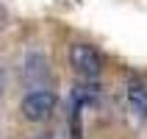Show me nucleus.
I'll list each match as a JSON object with an SVG mask.
<instances>
[{
  "mask_svg": "<svg viewBox=\"0 0 147 139\" xmlns=\"http://www.w3.org/2000/svg\"><path fill=\"white\" fill-rule=\"evenodd\" d=\"M69 67L81 78L94 81L103 73V56L92 45H86V42H75V45H69Z\"/></svg>",
  "mask_w": 147,
  "mask_h": 139,
  "instance_id": "nucleus-1",
  "label": "nucleus"
},
{
  "mask_svg": "<svg viewBox=\"0 0 147 139\" xmlns=\"http://www.w3.org/2000/svg\"><path fill=\"white\" fill-rule=\"evenodd\" d=\"M56 103H58V98L53 95V92L33 89V92H28L25 100H22V117H25V120H31V123H45V120L53 117Z\"/></svg>",
  "mask_w": 147,
  "mask_h": 139,
  "instance_id": "nucleus-2",
  "label": "nucleus"
},
{
  "mask_svg": "<svg viewBox=\"0 0 147 139\" xmlns=\"http://www.w3.org/2000/svg\"><path fill=\"white\" fill-rule=\"evenodd\" d=\"M47 61H45V56L42 53H28V58H25V81L31 83V86H42V83L47 81Z\"/></svg>",
  "mask_w": 147,
  "mask_h": 139,
  "instance_id": "nucleus-3",
  "label": "nucleus"
},
{
  "mask_svg": "<svg viewBox=\"0 0 147 139\" xmlns=\"http://www.w3.org/2000/svg\"><path fill=\"white\" fill-rule=\"evenodd\" d=\"M128 103H131L136 117L147 120V86L142 81H136V78L128 81Z\"/></svg>",
  "mask_w": 147,
  "mask_h": 139,
  "instance_id": "nucleus-4",
  "label": "nucleus"
},
{
  "mask_svg": "<svg viewBox=\"0 0 147 139\" xmlns=\"http://www.w3.org/2000/svg\"><path fill=\"white\" fill-rule=\"evenodd\" d=\"M100 100V86L97 83H78L72 92V108H83V106H97Z\"/></svg>",
  "mask_w": 147,
  "mask_h": 139,
  "instance_id": "nucleus-5",
  "label": "nucleus"
},
{
  "mask_svg": "<svg viewBox=\"0 0 147 139\" xmlns=\"http://www.w3.org/2000/svg\"><path fill=\"white\" fill-rule=\"evenodd\" d=\"M3 20H6V14H3V6H0V28H3Z\"/></svg>",
  "mask_w": 147,
  "mask_h": 139,
  "instance_id": "nucleus-6",
  "label": "nucleus"
},
{
  "mask_svg": "<svg viewBox=\"0 0 147 139\" xmlns=\"http://www.w3.org/2000/svg\"><path fill=\"white\" fill-rule=\"evenodd\" d=\"M0 95H3V70H0Z\"/></svg>",
  "mask_w": 147,
  "mask_h": 139,
  "instance_id": "nucleus-7",
  "label": "nucleus"
}]
</instances>
